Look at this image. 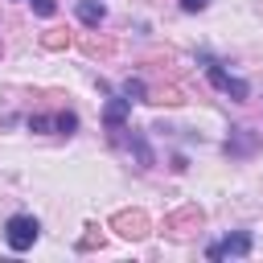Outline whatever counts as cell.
Returning a JSON list of instances; mask_svg holds the SVG:
<instances>
[{
	"label": "cell",
	"instance_id": "9",
	"mask_svg": "<svg viewBox=\"0 0 263 263\" xmlns=\"http://www.w3.org/2000/svg\"><path fill=\"white\" fill-rule=\"evenodd\" d=\"M103 16H107V8H103L99 0H78V21H82L86 29H99Z\"/></svg>",
	"mask_w": 263,
	"mask_h": 263
},
{
	"label": "cell",
	"instance_id": "18",
	"mask_svg": "<svg viewBox=\"0 0 263 263\" xmlns=\"http://www.w3.org/2000/svg\"><path fill=\"white\" fill-rule=\"evenodd\" d=\"M205 4H210V0H181V8H185V12H201Z\"/></svg>",
	"mask_w": 263,
	"mask_h": 263
},
{
	"label": "cell",
	"instance_id": "19",
	"mask_svg": "<svg viewBox=\"0 0 263 263\" xmlns=\"http://www.w3.org/2000/svg\"><path fill=\"white\" fill-rule=\"evenodd\" d=\"M0 53H4V45H0Z\"/></svg>",
	"mask_w": 263,
	"mask_h": 263
},
{
	"label": "cell",
	"instance_id": "6",
	"mask_svg": "<svg viewBox=\"0 0 263 263\" xmlns=\"http://www.w3.org/2000/svg\"><path fill=\"white\" fill-rule=\"evenodd\" d=\"M127 115H132V103L119 95V99H107L103 107V127L107 132H127Z\"/></svg>",
	"mask_w": 263,
	"mask_h": 263
},
{
	"label": "cell",
	"instance_id": "17",
	"mask_svg": "<svg viewBox=\"0 0 263 263\" xmlns=\"http://www.w3.org/2000/svg\"><path fill=\"white\" fill-rule=\"evenodd\" d=\"M29 4H33L37 16H53V12H58V0H29Z\"/></svg>",
	"mask_w": 263,
	"mask_h": 263
},
{
	"label": "cell",
	"instance_id": "14",
	"mask_svg": "<svg viewBox=\"0 0 263 263\" xmlns=\"http://www.w3.org/2000/svg\"><path fill=\"white\" fill-rule=\"evenodd\" d=\"M53 127H58L62 136H74V132H78V115H74V111H58V115H53Z\"/></svg>",
	"mask_w": 263,
	"mask_h": 263
},
{
	"label": "cell",
	"instance_id": "2",
	"mask_svg": "<svg viewBox=\"0 0 263 263\" xmlns=\"http://www.w3.org/2000/svg\"><path fill=\"white\" fill-rule=\"evenodd\" d=\"M251 247H255L251 230H234V234H226V238L210 242V247H205V259H214V263H222V259H247V255H251Z\"/></svg>",
	"mask_w": 263,
	"mask_h": 263
},
{
	"label": "cell",
	"instance_id": "3",
	"mask_svg": "<svg viewBox=\"0 0 263 263\" xmlns=\"http://www.w3.org/2000/svg\"><path fill=\"white\" fill-rule=\"evenodd\" d=\"M201 66H205V78H210V86H218L222 95H230L234 103H247V82L242 78H234V74H226L210 53H201Z\"/></svg>",
	"mask_w": 263,
	"mask_h": 263
},
{
	"label": "cell",
	"instance_id": "8",
	"mask_svg": "<svg viewBox=\"0 0 263 263\" xmlns=\"http://www.w3.org/2000/svg\"><path fill=\"white\" fill-rule=\"evenodd\" d=\"M78 45H82V53H86V58H107V53L115 49V41H111V37H99V33H82V41H78Z\"/></svg>",
	"mask_w": 263,
	"mask_h": 263
},
{
	"label": "cell",
	"instance_id": "12",
	"mask_svg": "<svg viewBox=\"0 0 263 263\" xmlns=\"http://www.w3.org/2000/svg\"><path fill=\"white\" fill-rule=\"evenodd\" d=\"M148 103H168V107H177V103H185V95H181V86H156V90H148Z\"/></svg>",
	"mask_w": 263,
	"mask_h": 263
},
{
	"label": "cell",
	"instance_id": "4",
	"mask_svg": "<svg viewBox=\"0 0 263 263\" xmlns=\"http://www.w3.org/2000/svg\"><path fill=\"white\" fill-rule=\"evenodd\" d=\"M111 230H115L119 238L140 242V238H148L152 222H148V214H144V210H115V214H111Z\"/></svg>",
	"mask_w": 263,
	"mask_h": 263
},
{
	"label": "cell",
	"instance_id": "1",
	"mask_svg": "<svg viewBox=\"0 0 263 263\" xmlns=\"http://www.w3.org/2000/svg\"><path fill=\"white\" fill-rule=\"evenodd\" d=\"M37 238H41V222H37L33 214H12V218L4 222V242H8V251H29Z\"/></svg>",
	"mask_w": 263,
	"mask_h": 263
},
{
	"label": "cell",
	"instance_id": "5",
	"mask_svg": "<svg viewBox=\"0 0 263 263\" xmlns=\"http://www.w3.org/2000/svg\"><path fill=\"white\" fill-rule=\"evenodd\" d=\"M201 222H205V214H201L197 205H181V210H173V214L164 218V234H168V238H193V234L201 230Z\"/></svg>",
	"mask_w": 263,
	"mask_h": 263
},
{
	"label": "cell",
	"instance_id": "10",
	"mask_svg": "<svg viewBox=\"0 0 263 263\" xmlns=\"http://www.w3.org/2000/svg\"><path fill=\"white\" fill-rule=\"evenodd\" d=\"M132 152H136V164L140 168H152V148H148L144 132H136V127H132Z\"/></svg>",
	"mask_w": 263,
	"mask_h": 263
},
{
	"label": "cell",
	"instance_id": "16",
	"mask_svg": "<svg viewBox=\"0 0 263 263\" xmlns=\"http://www.w3.org/2000/svg\"><path fill=\"white\" fill-rule=\"evenodd\" d=\"M53 127V115H29V132H49Z\"/></svg>",
	"mask_w": 263,
	"mask_h": 263
},
{
	"label": "cell",
	"instance_id": "11",
	"mask_svg": "<svg viewBox=\"0 0 263 263\" xmlns=\"http://www.w3.org/2000/svg\"><path fill=\"white\" fill-rule=\"evenodd\" d=\"M119 95H123L127 103H148V82H144V78H127Z\"/></svg>",
	"mask_w": 263,
	"mask_h": 263
},
{
	"label": "cell",
	"instance_id": "13",
	"mask_svg": "<svg viewBox=\"0 0 263 263\" xmlns=\"http://www.w3.org/2000/svg\"><path fill=\"white\" fill-rule=\"evenodd\" d=\"M41 45L45 49H66L70 45V33L66 29H49V33H41Z\"/></svg>",
	"mask_w": 263,
	"mask_h": 263
},
{
	"label": "cell",
	"instance_id": "7",
	"mask_svg": "<svg viewBox=\"0 0 263 263\" xmlns=\"http://www.w3.org/2000/svg\"><path fill=\"white\" fill-rule=\"evenodd\" d=\"M255 148H259V136H251V127H230V136H226L230 156H251Z\"/></svg>",
	"mask_w": 263,
	"mask_h": 263
},
{
	"label": "cell",
	"instance_id": "15",
	"mask_svg": "<svg viewBox=\"0 0 263 263\" xmlns=\"http://www.w3.org/2000/svg\"><path fill=\"white\" fill-rule=\"evenodd\" d=\"M95 247H103V234H99L95 226H86V234L78 238V251H95Z\"/></svg>",
	"mask_w": 263,
	"mask_h": 263
}]
</instances>
